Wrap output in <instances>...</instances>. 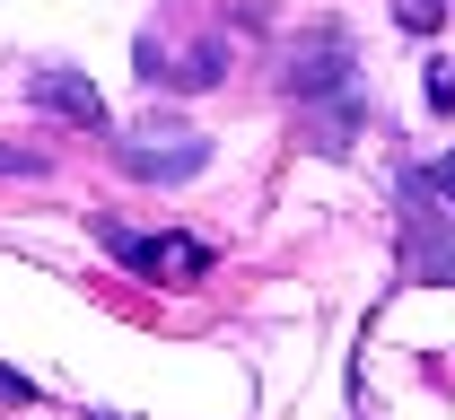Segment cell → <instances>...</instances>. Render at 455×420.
Masks as SVG:
<instances>
[{
    "mask_svg": "<svg viewBox=\"0 0 455 420\" xmlns=\"http://www.w3.org/2000/svg\"><path fill=\"white\" fill-rule=\"evenodd\" d=\"M0 167H36V158H18V149H0Z\"/></svg>",
    "mask_w": 455,
    "mask_h": 420,
    "instance_id": "obj_9",
    "label": "cell"
},
{
    "mask_svg": "<svg viewBox=\"0 0 455 420\" xmlns=\"http://www.w3.org/2000/svg\"><path fill=\"white\" fill-rule=\"evenodd\" d=\"M36 106H53L61 123H106V106H97V88H88L79 70H44V79H36Z\"/></svg>",
    "mask_w": 455,
    "mask_h": 420,
    "instance_id": "obj_4",
    "label": "cell"
},
{
    "mask_svg": "<svg viewBox=\"0 0 455 420\" xmlns=\"http://www.w3.org/2000/svg\"><path fill=\"white\" fill-rule=\"evenodd\" d=\"M97 237H106L132 272H149V281H202V272H211V254L184 245V237H132L123 219H97Z\"/></svg>",
    "mask_w": 455,
    "mask_h": 420,
    "instance_id": "obj_1",
    "label": "cell"
},
{
    "mask_svg": "<svg viewBox=\"0 0 455 420\" xmlns=\"http://www.w3.org/2000/svg\"><path fill=\"white\" fill-rule=\"evenodd\" d=\"M211 167V140H193V131H140L132 140V176H202Z\"/></svg>",
    "mask_w": 455,
    "mask_h": 420,
    "instance_id": "obj_3",
    "label": "cell"
},
{
    "mask_svg": "<svg viewBox=\"0 0 455 420\" xmlns=\"http://www.w3.org/2000/svg\"><path fill=\"white\" fill-rule=\"evenodd\" d=\"M438 193H447V210H455V149L438 158Z\"/></svg>",
    "mask_w": 455,
    "mask_h": 420,
    "instance_id": "obj_8",
    "label": "cell"
},
{
    "mask_svg": "<svg viewBox=\"0 0 455 420\" xmlns=\"http://www.w3.org/2000/svg\"><path fill=\"white\" fill-rule=\"evenodd\" d=\"M411 272L420 281H455V219H411Z\"/></svg>",
    "mask_w": 455,
    "mask_h": 420,
    "instance_id": "obj_5",
    "label": "cell"
},
{
    "mask_svg": "<svg viewBox=\"0 0 455 420\" xmlns=\"http://www.w3.org/2000/svg\"><path fill=\"white\" fill-rule=\"evenodd\" d=\"M395 18L411 36H429V27H447V0H395Z\"/></svg>",
    "mask_w": 455,
    "mask_h": 420,
    "instance_id": "obj_6",
    "label": "cell"
},
{
    "mask_svg": "<svg viewBox=\"0 0 455 420\" xmlns=\"http://www.w3.org/2000/svg\"><path fill=\"white\" fill-rule=\"evenodd\" d=\"M341 79H350V44H341L333 27H324V36H307V44L289 53V97H333Z\"/></svg>",
    "mask_w": 455,
    "mask_h": 420,
    "instance_id": "obj_2",
    "label": "cell"
},
{
    "mask_svg": "<svg viewBox=\"0 0 455 420\" xmlns=\"http://www.w3.org/2000/svg\"><path fill=\"white\" fill-rule=\"evenodd\" d=\"M429 106H438V115H455V70H429Z\"/></svg>",
    "mask_w": 455,
    "mask_h": 420,
    "instance_id": "obj_7",
    "label": "cell"
}]
</instances>
